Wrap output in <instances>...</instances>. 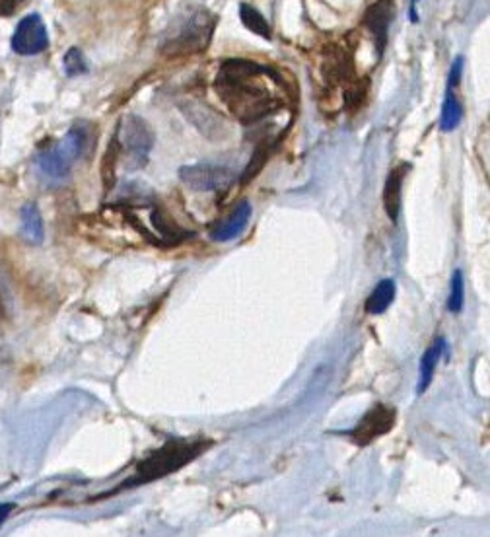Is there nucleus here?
<instances>
[{"label":"nucleus","mask_w":490,"mask_h":537,"mask_svg":"<svg viewBox=\"0 0 490 537\" xmlns=\"http://www.w3.org/2000/svg\"><path fill=\"white\" fill-rule=\"evenodd\" d=\"M115 139L121 146V152H129L131 158L142 166L148 158V152L152 150L154 144V133L148 127V123L144 119H140L139 115H125L117 127Z\"/></svg>","instance_id":"39448f33"},{"label":"nucleus","mask_w":490,"mask_h":537,"mask_svg":"<svg viewBox=\"0 0 490 537\" xmlns=\"http://www.w3.org/2000/svg\"><path fill=\"white\" fill-rule=\"evenodd\" d=\"M150 220H152V224H154V228L158 232V244L162 248L177 246V244H181V242H185L187 238L193 236L189 230L181 228L164 209H158V207L152 209Z\"/></svg>","instance_id":"9b49d317"},{"label":"nucleus","mask_w":490,"mask_h":537,"mask_svg":"<svg viewBox=\"0 0 490 537\" xmlns=\"http://www.w3.org/2000/svg\"><path fill=\"white\" fill-rule=\"evenodd\" d=\"M395 16V4L393 0H378L362 16V26L372 34L378 57L384 55L387 41H389V28Z\"/></svg>","instance_id":"1a4fd4ad"},{"label":"nucleus","mask_w":490,"mask_h":537,"mask_svg":"<svg viewBox=\"0 0 490 537\" xmlns=\"http://www.w3.org/2000/svg\"><path fill=\"white\" fill-rule=\"evenodd\" d=\"M240 18H242V24L249 32L257 34V36L263 37V39H271L273 32H271V26L269 22L265 20V16L251 4L242 2L240 4Z\"/></svg>","instance_id":"f3484780"},{"label":"nucleus","mask_w":490,"mask_h":537,"mask_svg":"<svg viewBox=\"0 0 490 537\" xmlns=\"http://www.w3.org/2000/svg\"><path fill=\"white\" fill-rule=\"evenodd\" d=\"M249 218H251V205L247 201H242L230 215L226 216L224 220H220L210 230V238L214 242H220V244L236 240L238 236L244 234V230L249 224Z\"/></svg>","instance_id":"9d476101"},{"label":"nucleus","mask_w":490,"mask_h":537,"mask_svg":"<svg viewBox=\"0 0 490 537\" xmlns=\"http://www.w3.org/2000/svg\"><path fill=\"white\" fill-rule=\"evenodd\" d=\"M20 222H22V228H20V234L26 242L39 246L45 238V228H43V218L41 213L37 209L35 203H26L22 207V213H20Z\"/></svg>","instance_id":"4468645a"},{"label":"nucleus","mask_w":490,"mask_h":537,"mask_svg":"<svg viewBox=\"0 0 490 537\" xmlns=\"http://www.w3.org/2000/svg\"><path fill=\"white\" fill-rule=\"evenodd\" d=\"M26 4H28V0H0V18L14 16Z\"/></svg>","instance_id":"4be33fe9"},{"label":"nucleus","mask_w":490,"mask_h":537,"mask_svg":"<svg viewBox=\"0 0 490 537\" xmlns=\"http://www.w3.org/2000/svg\"><path fill=\"white\" fill-rule=\"evenodd\" d=\"M269 152H271V144H269V141L257 144V148H255L253 156H251V162L247 164V168L244 170V176L240 178V181H242L244 185L245 183H249L251 179L255 178V176L263 170V166H265V162H267V158H269Z\"/></svg>","instance_id":"6ab92c4d"},{"label":"nucleus","mask_w":490,"mask_h":537,"mask_svg":"<svg viewBox=\"0 0 490 537\" xmlns=\"http://www.w3.org/2000/svg\"><path fill=\"white\" fill-rule=\"evenodd\" d=\"M216 28V16L207 8H191L179 18L166 32L162 51L166 57H193L209 47L210 39Z\"/></svg>","instance_id":"f03ea898"},{"label":"nucleus","mask_w":490,"mask_h":537,"mask_svg":"<svg viewBox=\"0 0 490 537\" xmlns=\"http://www.w3.org/2000/svg\"><path fill=\"white\" fill-rule=\"evenodd\" d=\"M393 300H395V281L393 279H384V281H380L376 285V288L372 290V294L368 296V300L364 304V310L368 314H372V316H380L393 304Z\"/></svg>","instance_id":"2eb2a0df"},{"label":"nucleus","mask_w":490,"mask_h":537,"mask_svg":"<svg viewBox=\"0 0 490 537\" xmlns=\"http://www.w3.org/2000/svg\"><path fill=\"white\" fill-rule=\"evenodd\" d=\"M455 86H448L446 90V98H444V104H442V113H440V129L444 133H450L457 129V125L461 123V117H463V108L455 96Z\"/></svg>","instance_id":"dca6fc26"},{"label":"nucleus","mask_w":490,"mask_h":537,"mask_svg":"<svg viewBox=\"0 0 490 537\" xmlns=\"http://www.w3.org/2000/svg\"><path fill=\"white\" fill-rule=\"evenodd\" d=\"M12 510H14V504H0V526H2V522L10 516Z\"/></svg>","instance_id":"5701e85b"},{"label":"nucleus","mask_w":490,"mask_h":537,"mask_svg":"<svg viewBox=\"0 0 490 537\" xmlns=\"http://www.w3.org/2000/svg\"><path fill=\"white\" fill-rule=\"evenodd\" d=\"M179 179L195 191H218L232 185L238 176L230 168L216 164H193L179 170Z\"/></svg>","instance_id":"0eeeda50"},{"label":"nucleus","mask_w":490,"mask_h":537,"mask_svg":"<svg viewBox=\"0 0 490 537\" xmlns=\"http://www.w3.org/2000/svg\"><path fill=\"white\" fill-rule=\"evenodd\" d=\"M210 442L205 440H170L166 446L150 454L144 462L139 464V475L135 477L137 483H150L160 477H166L189 462L197 460L207 448Z\"/></svg>","instance_id":"7ed1b4c3"},{"label":"nucleus","mask_w":490,"mask_h":537,"mask_svg":"<svg viewBox=\"0 0 490 537\" xmlns=\"http://www.w3.org/2000/svg\"><path fill=\"white\" fill-rule=\"evenodd\" d=\"M65 72H67V76H80V74L88 72L86 57L78 47H72L65 55Z\"/></svg>","instance_id":"412c9836"},{"label":"nucleus","mask_w":490,"mask_h":537,"mask_svg":"<svg viewBox=\"0 0 490 537\" xmlns=\"http://www.w3.org/2000/svg\"><path fill=\"white\" fill-rule=\"evenodd\" d=\"M448 355V345H446V339L444 337H438L420 358L419 368V394H424L434 378V372H436V366L440 362V358Z\"/></svg>","instance_id":"ddd939ff"},{"label":"nucleus","mask_w":490,"mask_h":537,"mask_svg":"<svg viewBox=\"0 0 490 537\" xmlns=\"http://www.w3.org/2000/svg\"><path fill=\"white\" fill-rule=\"evenodd\" d=\"M49 47L47 28L39 14H30L16 26L12 36V49L18 55H37Z\"/></svg>","instance_id":"6e6552de"},{"label":"nucleus","mask_w":490,"mask_h":537,"mask_svg":"<svg viewBox=\"0 0 490 537\" xmlns=\"http://www.w3.org/2000/svg\"><path fill=\"white\" fill-rule=\"evenodd\" d=\"M395 419H397V411L393 407L384 405V403H376L360 419V423L350 430V440L360 448L370 446L374 440H378L380 436H384L395 427Z\"/></svg>","instance_id":"423d86ee"},{"label":"nucleus","mask_w":490,"mask_h":537,"mask_svg":"<svg viewBox=\"0 0 490 537\" xmlns=\"http://www.w3.org/2000/svg\"><path fill=\"white\" fill-rule=\"evenodd\" d=\"M463 302H465V281H463V273L457 269V271H454V277H452L448 310L452 314H459L463 310Z\"/></svg>","instance_id":"aec40b11"},{"label":"nucleus","mask_w":490,"mask_h":537,"mask_svg":"<svg viewBox=\"0 0 490 537\" xmlns=\"http://www.w3.org/2000/svg\"><path fill=\"white\" fill-rule=\"evenodd\" d=\"M409 170H411V164L403 162L395 166L385 179L384 207L391 222H397V216L401 211V191H403V181L407 178Z\"/></svg>","instance_id":"f8f14e48"},{"label":"nucleus","mask_w":490,"mask_h":537,"mask_svg":"<svg viewBox=\"0 0 490 537\" xmlns=\"http://www.w3.org/2000/svg\"><path fill=\"white\" fill-rule=\"evenodd\" d=\"M220 102L242 123L255 125L286 106V84L277 69L249 61L228 59L214 78Z\"/></svg>","instance_id":"f257e3e1"},{"label":"nucleus","mask_w":490,"mask_h":537,"mask_svg":"<svg viewBox=\"0 0 490 537\" xmlns=\"http://www.w3.org/2000/svg\"><path fill=\"white\" fill-rule=\"evenodd\" d=\"M86 141L88 129L84 125H74L59 143L51 144L47 150L37 154L35 164L39 172L49 179L65 178L72 164L80 158Z\"/></svg>","instance_id":"20e7f679"},{"label":"nucleus","mask_w":490,"mask_h":537,"mask_svg":"<svg viewBox=\"0 0 490 537\" xmlns=\"http://www.w3.org/2000/svg\"><path fill=\"white\" fill-rule=\"evenodd\" d=\"M119 156H121V146L113 137L105 150L104 160H102V181H104L105 191H109L115 185V170H117Z\"/></svg>","instance_id":"a211bd4d"}]
</instances>
